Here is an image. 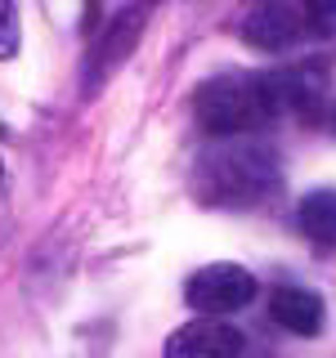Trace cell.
Masks as SVG:
<instances>
[{
    "instance_id": "1",
    "label": "cell",
    "mask_w": 336,
    "mask_h": 358,
    "mask_svg": "<svg viewBox=\"0 0 336 358\" xmlns=\"http://www.w3.org/2000/svg\"><path fill=\"white\" fill-rule=\"evenodd\" d=\"M318 94H328V81L318 67H283V72H220L206 76L193 94V112L206 134L220 139H246L251 130L287 117L296 108H309Z\"/></svg>"
},
{
    "instance_id": "2",
    "label": "cell",
    "mask_w": 336,
    "mask_h": 358,
    "mask_svg": "<svg viewBox=\"0 0 336 358\" xmlns=\"http://www.w3.org/2000/svg\"><path fill=\"white\" fill-rule=\"evenodd\" d=\"M193 188L197 201L220 210H246L278 188V157L265 143L251 139H229V143H211L197 157L193 171Z\"/></svg>"
},
{
    "instance_id": "3",
    "label": "cell",
    "mask_w": 336,
    "mask_h": 358,
    "mask_svg": "<svg viewBox=\"0 0 336 358\" xmlns=\"http://www.w3.org/2000/svg\"><path fill=\"white\" fill-rule=\"evenodd\" d=\"M255 300V278L242 264H206L197 268L184 282V305L197 309L202 318H224V313H238Z\"/></svg>"
},
{
    "instance_id": "4",
    "label": "cell",
    "mask_w": 336,
    "mask_h": 358,
    "mask_svg": "<svg viewBox=\"0 0 336 358\" xmlns=\"http://www.w3.org/2000/svg\"><path fill=\"white\" fill-rule=\"evenodd\" d=\"M242 36L260 50H287L300 36H318L314 31V5H255L242 18Z\"/></svg>"
},
{
    "instance_id": "5",
    "label": "cell",
    "mask_w": 336,
    "mask_h": 358,
    "mask_svg": "<svg viewBox=\"0 0 336 358\" xmlns=\"http://www.w3.org/2000/svg\"><path fill=\"white\" fill-rule=\"evenodd\" d=\"M144 9H117V14L108 18V27L94 36V45H90V59H85V72H90V90H94L99 81H108L112 72L121 67V59L134 50V41H139L144 31Z\"/></svg>"
},
{
    "instance_id": "6",
    "label": "cell",
    "mask_w": 336,
    "mask_h": 358,
    "mask_svg": "<svg viewBox=\"0 0 336 358\" xmlns=\"http://www.w3.org/2000/svg\"><path fill=\"white\" fill-rule=\"evenodd\" d=\"M242 354V331L220 318H197L184 322L179 331L166 336L162 358H238Z\"/></svg>"
},
{
    "instance_id": "7",
    "label": "cell",
    "mask_w": 336,
    "mask_h": 358,
    "mask_svg": "<svg viewBox=\"0 0 336 358\" xmlns=\"http://www.w3.org/2000/svg\"><path fill=\"white\" fill-rule=\"evenodd\" d=\"M269 313L291 336H318L323 331V300L309 287H278L274 300H269Z\"/></svg>"
},
{
    "instance_id": "8",
    "label": "cell",
    "mask_w": 336,
    "mask_h": 358,
    "mask_svg": "<svg viewBox=\"0 0 336 358\" xmlns=\"http://www.w3.org/2000/svg\"><path fill=\"white\" fill-rule=\"evenodd\" d=\"M296 220L314 246H336V188H314L296 206Z\"/></svg>"
},
{
    "instance_id": "9",
    "label": "cell",
    "mask_w": 336,
    "mask_h": 358,
    "mask_svg": "<svg viewBox=\"0 0 336 358\" xmlns=\"http://www.w3.org/2000/svg\"><path fill=\"white\" fill-rule=\"evenodd\" d=\"M18 36H22L18 9L9 5V0H0V59H14L18 54Z\"/></svg>"
},
{
    "instance_id": "10",
    "label": "cell",
    "mask_w": 336,
    "mask_h": 358,
    "mask_svg": "<svg viewBox=\"0 0 336 358\" xmlns=\"http://www.w3.org/2000/svg\"><path fill=\"white\" fill-rule=\"evenodd\" d=\"M0 179H5V171H0Z\"/></svg>"
}]
</instances>
